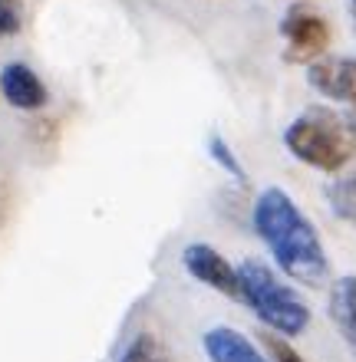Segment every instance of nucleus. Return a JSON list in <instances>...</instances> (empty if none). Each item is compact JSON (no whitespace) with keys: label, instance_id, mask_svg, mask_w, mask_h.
Masks as SVG:
<instances>
[{"label":"nucleus","instance_id":"4","mask_svg":"<svg viewBox=\"0 0 356 362\" xmlns=\"http://www.w3.org/2000/svg\"><path fill=\"white\" fill-rule=\"evenodd\" d=\"M280 33L287 40V49H284V59L287 63H297V66H310L323 57V49L330 47V27L327 20L314 13L310 7H290L287 17L280 20Z\"/></svg>","mask_w":356,"mask_h":362},{"label":"nucleus","instance_id":"2","mask_svg":"<svg viewBox=\"0 0 356 362\" xmlns=\"http://www.w3.org/2000/svg\"><path fill=\"white\" fill-rule=\"evenodd\" d=\"M284 145L297 162L320 168V172L337 175L347 168L356 155V129L350 119L327 109V105H310L287 125Z\"/></svg>","mask_w":356,"mask_h":362},{"label":"nucleus","instance_id":"7","mask_svg":"<svg viewBox=\"0 0 356 362\" xmlns=\"http://www.w3.org/2000/svg\"><path fill=\"white\" fill-rule=\"evenodd\" d=\"M0 95H4L13 109H23V112H37L50 99L43 79L30 66H23V63L4 66V73H0Z\"/></svg>","mask_w":356,"mask_h":362},{"label":"nucleus","instance_id":"14","mask_svg":"<svg viewBox=\"0 0 356 362\" xmlns=\"http://www.w3.org/2000/svg\"><path fill=\"white\" fill-rule=\"evenodd\" d=\"M122 362H159V356H155V339L142 333L129 349H125Z\"/></svg>","mask_w":356,"mask_h":362},{"label":"nucleus","instance_id":"1","mask_svg":"<svg viewBox=\"0 0 356 362\" xmlns=\"http://www.w3.org/2000/svg\"><path fill=\"white\" fill-rule=\"evenodd\" d=\"M254 230L268 244L280 270L300 284L317 286L327 280L330 260L317 228L304 218L284 188H264L254 201Z\"/></svg>","mask_w":356,"mask_h":362},{"label":"nucleus","instance_id":"16","mask_svg":"<svg viewBox=\"0 0 356 362\" xmlns=\"http://www.w3.org/2000/svg\"><path fill=\"white\" fill-rule=\"evenodd\" d=\"M353 109H356V105H353ZM353 129H356V119H353Z\"/></svg>","mask_w":356,"mask_h":362},{"label":"nucleus","instance_id":"3","mask_svg":"<svg viewBox=\"0 0 356 362\" xmlns=\"http://www.w3.org/2000/svg\"><path fill=\"white\" fill-rule=\"evenodd\" d=\"M238 280H241V300L258 313V320L268 326L270 333H280L287 339L307 333L310 306L300 300L297 290L280 284L277 274L268 264L248 257L238 267Z\"/></svg>","mask_w":356,"mask_h":362},{"label":"nucleus","instance_id":"15","mask_svg":"<svg viewBox=\"0 0 356 362\" xmlns=\"http://www.w3.org/2000/svg\"><path fill=\"white\" fill-rule=\"evenodd\" d=\"M350 10H353V20H356V0H353V4H350Z\"/></svg>","mask_w":356,"mask_h":362},{"label":"nucleus","instance_id":"6","mask_svg":"<svg viewBox=\"0 0 356 362\" xmlns=\"http://www.w3.org/2000/svg\"><path fill=\"white\" fill-rule=\"evenodd\" d=\"M307 83L333 103L356 105V59H317L307 66Z\"/></svg>","mask_w":356,"mask_h":362},{"label":"nucleus","instance_id":"13","mask_svg":"<svg viewBox=\"0 0 356 362\" xmlns=\"http://www.w3.org/2000/svg\"><path fill=\"white\" fill-rule=\"evenodd\" d=\"M20 0H0V37H13L20 33Z\"/></svg>","mask_w":356,"mask_h":362},{"label":"nucleus","instance_id":"10","mask_svg":"<svg viewBox=\"0 0 356 362\" xmlns=\"http://www.w3.org/2000/svg\"><path fill=\"white\" fill-rule=\"evenodd\" d=\"M327 201H330V208H333L337 218L356 221V168H350V172L337 175V178L330 181Z\"/></svg>","mask_w":356,"mask_h":362},{"label":"nucleus","instance_id":"11","mask_svg":"<svg viewBox=\"0 0 356 362\" xmlns=\"http://www.w3.org/2000/svg\"><path fill=\"white\" fill-rule=\"evenodd\" d=\"M258 343L264 346V353H268V362H304V356L294 349V346L287 343V336H280V333H260L258 336Z\"/></svg>","mask_w":356,"mask_h":362},{"label":"nucleus","instance_id":"5","mask_svg":"<svg viewBox=\"0 0 356 362\" xmlns=\"http://www.w3.org/2000/svg\"><path fill=\"white\" fill-rule=\"evenodd\" d=\"M182 264L198 284L212 286V290L231 296V300H241L238 267H231V260L224 254H218L212 244H188L182 254Z\"/></svg>","mask_w":356,"mask_h":362},{"label":"nucleus","instance_id":"8","mask_svg":"<svg viewBox=\"0 0 356 362\" xmlns=\"http://www.w3.org/2000/svg\"><path fill=\"white\" fill-rule=\"evenodd\" d=\"M205 353L212 362H268L264 353L244 333L231 326H214L205 333Z\"/></svg>","mask_w":356,"mask_h":362},{"label":"nucleus","instance_id":"12","mask_svg":"<svg viewBox=\"0 0 356 362\" xmlns=\"http://www.w3.org/2000/svg\"><path fill=\"white\" fill-rule=\"evenodd\" d=\"M208 148H212V158L218 165H222L224 172L228 175H234V178L241 181V185H244V181H248V172H244V168H241V162H238V155L231 152V148H228V145L222 142V139H218V135H214L212 142H208Z\"/></svg>","mask_w":356,"mask_h":362},{"label":"nucleus","instance_id":"9","mask_svg":"<svg viewBox=\"0 0 356 362\" xmlns=\"http://www.w3.org/2000/svg\"><path fill=\"white\" fill-rule=\"evenodd\" d=\"M327 306H330V320L337 326V333L347 339V346L356 353V274L337 276Z\"/></svg>","mask_w":356,"mask_h":362}]
</instances>
